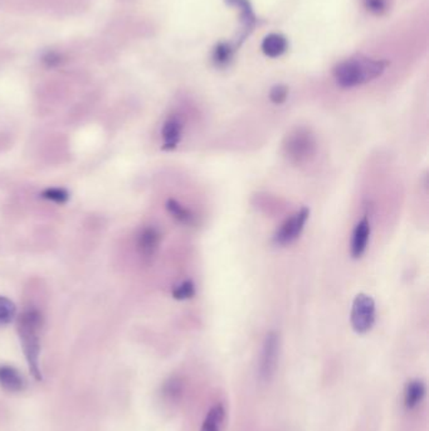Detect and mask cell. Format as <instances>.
I'll return each mask as SVG.
<instances>
[{"label":"cell","mask_w":429,"mask_h":431,"mask_svg":"<svg viewBox=\"0 0 429 431\" xmlns=\"http://www.w3.org/2000/svg\"><path fill=\"white\" fill-rule=\"evenodd\" d=\"M43 324V316L37 309L25 310L22 316L18 318V334L21 343L23 347L24 356L28 363L32 376L37 381H42V372L39 369V331Z\"/></svg>","instance_id":"cell-1"},{"label":"cell","mask_w":429,"mask_h":431,"mask_svg":"<svg viewBox=\"0 0 429 431\" xmlns=\"http://www.w3.org/2000/svg\"><path fill=\"white\" fill-rule=\"evenodd\" d=\"M387 67V63L370 58H352L341 62L334 71L337 85L344 89L367 84L379 78Z\"/></svg>","instance_id":"cell-2"},{"label":"cell","mask_w":429,"mask_h":431,"mask_svg":"<svg viewBox=\"0 0 429 431\" xmlns=\"http://www.w3.org/2000/svg\"><path fill=\"white\" fill-rule=\"evenodd\" d=\"M284 158L293 165H305L311 162L317 152L314 132L299 126L290 131L282 143Z\"/></svg>","instance_id":"cell-3"},{"label":"cell","mask_w":429,"mask_h":431,"mask_svg":"<svg viewBox=\"0 0 429 431\" xmlns=\"http://www.w3.org/2000/svg\"><path fill=\"white\" fill-rule=\"evenodd\" d=\"M376 319V307L374 299L368 294H358L352 307V327L359 334H365L374 327Z\"/></svg>","instance_id":"cell-4"},{"label":"cell","mask_w":429,"mask_h":431,"mask_svg":"<svg viewBox=\"0 0 429 431\" xmlns=\"http://www.w3.org/2000/svg\"><path fill=\"white\" fill-rule=\"evenodd\" d=\"M308 217H310V209L307 207H302L291 217L284 220L273 236V242L278 246H287L293 244L304 231L305 224L308 221Z\"/></svg>","instance_id":"cell-5"},{"label":"cell","mask_w":429,"mask_h":431,"mask_svg":"<svg viewBox=\"0 0 429 431\" xmlns=\"http://www.w3.org/2000/svg\"><path fill=\"white\" fill-rule=\"evenodd\" d=\"M280 354V337L276 331H269L262 348L260 376L262 381H269L275 375Z\"/></svg>","instance_id":"cell-6"},{"label":"cell","mask_w":429,"mask_h":431,"mask_svg":"<svg viewBox=\"0 0 429 431\" xmlns=\"http://www.w3.org/2000/svg\"><path fill=\"white\" fill-rule=\"evenodd\" d=\"M370 233H371L370 221H369L368 216H364L360 222L354 229L352 244H350V254L353 256V259H360L361 256L365 254L369 241H370Z\"/></svg>","instance_id":"cell-7"},{"label":"cell","mask_w":429,"mask_h":431,"mask_svg":"<svg viewBox=\"0 0 429 431\" xmlns=\"http://www.w3.org/2000/svg\"><path fill=\"white\" fill-rule=\"evenodd\" d=\"M161 235L158 229L153 226L143 229L138 236V253L145 259H151L158 253Z\"/></svg>","instance_id":"cell-8"},{"label":"cell","mask_w":429,"mask_h":431,"mask_svg":"<svg viewBox=\"0 0 429 431\" xmlns=\"http://www.w3.org/2000/svg\"><path fill=\"white\" fill-rule=\"evenodd\" d=\"M183 124L177 116H170L162 125L161 137H162V149L173 150L177 147L182 139Z\"/></svg>","instance_id":"cell-9"},{"label":"cell","mask_w":429,"mask_h":431,"mask_svg":"<svg viewBox=\"0 0 429 431\" xmlns=\"http://www.w3.org/2000/svg\"><path fill=\"white\" fill-rule=\"evenodd\" d=\"M0 387L8 393H21L25 388V380L12 366H0Z\"/></svg>","instance_id":"cell-10"},{"label":"cell","mask_w":429,"mask_h":431,"mask_svg":"<svg viewBox=\"0 0 429 431\" xmlns=\"http://www.w3.org/2000/svg\"><path fill=\"white\" fill-rule=\"evenodd\" d=\"M426 391V385L421 380L409 381L404 388V406L408 410L417 408L424 399Z\"/></svg>","instance_id":"cell-11"},{"label":"cell","mask_w":429,"mask_h":431,"mask_svg":"<svg viewBox=\"0 0 429 431\" xmlns=\"http://www.w3.org/2000/svg\"><path fill=\"white\" fill-rule=\"evenodd\" d=\"M167 209H168L171 217L179 224H185V226H192V224H195V215L189 208L184 207L177 200H173V198L168 200Z\"/></svg>","instance_id":"cell-12"},{"label":"cell","mask_w":429,"mask_h":431,"mask_svg":"<svg viewBox=\"0 0 429 431\" xmlns=\"http://www.w3.org/2000/svg\"><path fill=\"white\" fill-rule=\"evenodd\" d=\"M225 417V408L222 404H217L208 411L200 431H221Z\"/></svg>","instance_id":"cell-13"},{"label":"cell","mask_w":429,"mask_h":431,"mask_svg":"<svg viewBox=\"0 0 429 431\" xmlns=\"http://www.w3.org/2000/svg\"><path fill=\"white\" fill-rule=\"evenodd\" d=\"M286 48H287V40L280 34H269L262 43V51L269 57L281 56L286 51Z\"/></svg>","instance_id":"cell-14"},{"label":"cell","mask_w":429,"mask_h":431,"mask_svg":"<svg viewBox=\"0 0 429 431\" xmlns=\"http://www.w3.org/2000/svg\"><path fill=\"white\" fill-rule=\"evenodd\" d=\"M16 314V304L5 296H0V323L9 324L13 322Z\"/></svg>","instance_id":"cell-15"},{"label":"cell","mask_w":429,"mask_h":431,"mask_svg":"<svg viewBox=\"0 0 429 431\" xmlns=\"http://www.w3.org/2000/svg\"><path fill=\"white\" fill-rule=\"evenodd\" d=\"M195 285L191 280H185L182 284L177 285L173 290V296L177 301H188L195 295Z\"/></svg>","instance_id":"cell-16"},{"label":"cell","mask_w":429,"mask_h":431,"mask_svg":"<svg viewBox=\"0 0 429 431\" xmlns=\"http://www.w3.org/2000/svg\"><path fill=\"white\" fill-rule=\"evenodd\" d=\"M40 196L46 200H52L56 203H62V205L66 203L69 198V193L63 188H47Z\"/></svg>","instance_id":"cell-17"},{"label":"cell","mask_w":429,"mask_h":431,"mask_svg":"<svg viewBox=\"0 0 429 431\" xmlns=\"http://www.w3.org/2000/svg\"><path fill=\"white\" fill-rule=\"evenodd\" d=\"M64 61V57L63 54L57 52V51H52V49H48L45 54H42V62L46 67L49 69H54V67H58L60 65H62Z\"/></svg>","instance_id":"cell-18"},{"label":"cell","mask_w":429,"mask_h":431,"mask_svg":"<svg viewBox=\"0 0 429 431\" xmlns=\"http://www.w3.org/2000/svg\"><path fill=\"white\" fill-rule=\"evenodd\" d=\"M183 391V386L182 382L177 378H171L167 381L165 387H164V393L170 397V399H177V396Z\"/></svg>","instance_id":"cell-19"},{"label":"cell","mask_w":429,"mask_h":431,"mask_svg":"<svg viewBox=\"0 0 429 431\" xmlns=\"http://www.w3.org/2000/svg\"><path fill=\"white\" fill-rule=\"evenodd\" d=\"M287 95H289V90H287L286 86H275V87L271 90L269 99H271V101H272L273 104L280 105V104H284V101H286Z\"/></svg>","instance_id":"cell-20"},{"label":"cell","mask_w":429,"mask_h":431,"mask_svg":"<svg viewBox=\"0 0 429 431\" xmlns=\"http://www.w3.org/2000/svg\"><path fill=\"white\" fill-rule=\"evenodd\" d=\"M215 62L218 65H225L227 62L230 61V48L227 46H219L215 51Z\"/></svg>","instance_id":"cell-21"},{"label":"cell","mask_w":429,"mask_h":431,"mask_svg":"<svg viewBox=\"0 0 429 431\" xmlns=\"http://www.w3.org/2000/svg\"><path fill=\"white\" fill-rule=\"evenodd\" d=\"M367 5L371 12L379 13L384 9V1L383 0H367Z\"/></svg>","instance_id":"cell-22"}]
</instances>
